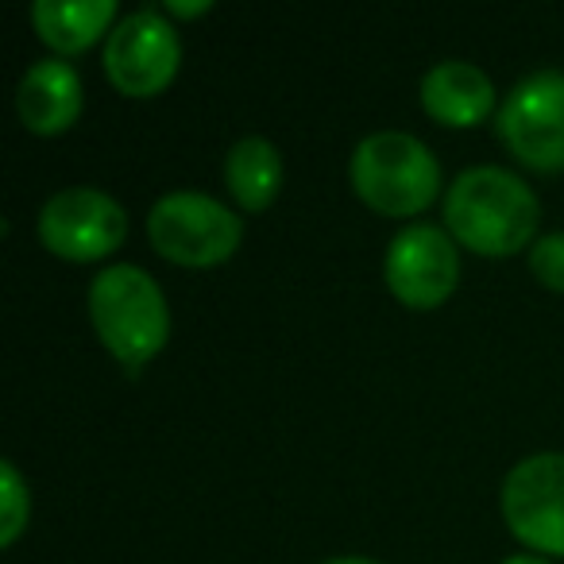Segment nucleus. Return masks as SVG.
I'll use <instances>...</instances> for the list:
<instances>
[{
  "label": "nucleus",
  "mask_w": 564,
  "mask_h": 564,
  "mask_svg": "<svg viewBox=\"0 0 564 564\" xmlns=\"http://www.w3.org/2000/svg\"><path fill=\"white\" fill-rule=\"evenodd\" d=\"M541 202L510 166L479 163L460 171L445 189V228L460 248L487 259L530 251L538 240Z\"/></svg>",
  "instance_id": "f257e3e1"
},
{
  "label": "nucleus",
  "mask_w": 564,
  "mask_h": 564,
  "mask_svg": "<svg viewBox=\"0 0 564 564\" xmlns=\"http://www.w3.org/2000/svg\"><path fill=\"white\" fill-rule=\"evenodd\" d=\"M89 325L109 356L128 371L140 376L171 340V306L155 274L140 263H109L94 274L86 294Z\"/></svg>",
  "instance_id": "f03ea898"
},
{
  "label": "nucleus",
  "mask_w": 564,
  "mask_h": 564,
  "mask_svg": "<svg viewBox=\"0 0 564 564\" xmlns=\"http://www.w3.org/2000/svg\"><path fill=\"white\" fill-rule=\"evenodd\" d=\"M348 178L364 205L383 217H417L441 194V163L414 132L383 128L364 135L348 159Z\"/></svg>",
  "instance_id": "7ed1b4c3"
},
{
  "label": "nucleus",
  "mask_w": 564,
  "mask_h": 564,
  "mask_svg": "<svg viewBox=\"0 0 564 564\" xmlns=\"http://www.w3.org/2000/svg\"><path fill=\"white\" fill-rule=\"evenodd\" d=\"M148 240L178 267H217L240 248L243 217L202 189H171L148 209Z\"/></svg>",
  "instance_id": "20e7f679"
},
{
  "label": "nucleus",
  "mask_w": 564,
  "mask_h": 564,
  "mask_svg": "<svg viewBox=\"0 0 564 564\" xmlns=\"http://www.w3.org/2000/svg\"><path fill=\"white\" fill-rule=\"evenodd\" d=\"M502 148L538 174L564 171V70H533L495 109Z\"/></svg>",
  "instance_id": "39448f33"
},
{
  "label": "nucleus",
  "mask_w": 564,
  "mask_h": 564,
  "mask_svg": "<svg viewBox=\"0 0 564 564\" xmlns=\"http://www.w3.org/2000/svg\"><path fill=\"white\" fill-rule=\"evenodd\" d=\"M35 232L51 256L94 263L124 243L128 209L101 186H66L43 202Z\"/></svg>",
  "instance_id": "423d86ee"
},
{
  "label": "nucleus",
  "mask_w": 564,
  "mask_h": 564,
  "mask_svg": "<svg viewBox=\"0 0 564 564\" xmlns=\"http://www.w3.org/2000/svg\"><path fill=\"white\" fill-rule=\"evenodd\" d=\"M182 66V40L163 9L143 4L117 20L105 40V74L124 97H155Z\"/></svg>",
  "instance_id": "0eeeda50"
},
{
  "label": "nucleus",
  "mask_w": 564,
  "mask_h": 564,
  "mask_svg": "<svg viewBox=\"0 0 564 564\" xmlns=\"http://www.w3.org/2000/svg\"><path fill=\"white\" fill-rule=\"evenodd\" d=\"M391 294L410 310H437L456 294L460 282V243L453 232L430 220H410L391 236L383 259Z\"/></svg>",
  "instance_id": "6e6552de"
},
{
  "label": "nucleus",
  "mask_w": 564,
  "mask_h": 564,
  "mask_svg": "<svg viewBox=\"0 0 564 564\" xmlns=\"http://www.w3.org/2000/svg\"><path fill=\"white\" fill-rule=\"evenodd\" d=\"M510 533L538 556H564V453L522 456L499 495Z\"/></svg>",
  "instance_id": "1a4fd4ad"
},
{
  "label": "nucleus",
  "mask_w": 564,
  "mask_h": 564,
  "mask_svg": "<svg viewBox=\"0 0 564 564\" xmlns=\"http://www.w3.org/2000/svg\"><path fill=\"white\" fill-rule=\"evenodd\" d=\"M82 105H86L82 74L74 70L66 58H58V55L35 58V63L20 74L17 112L28 132H35V135L70 132L82 117Z\"/></svg>",
  "instance_id": "9d476101"
},
{
  "label": "nucleus",
  "mask_w": 564,
  "mask_h": 564,
  "mask_svg": "<svg viewBox=\"0 0 564 564\" xmlns=\"http://www.w3.org/2000/svg\"><path fill=\"white\" fill-rule=\"evenodd\" d=\"M422 109L445 128H476L491 117L495 82L479 63L468 58H441L422 74Z\"/></svg>",
  "instance_id": "9b49d317"
},
{
  "label": "nucleus",
  "mask_w": 564,
  "mask_h": 564,
  "mask_svg": "<svg viewBox=\"0 0 564 564\" xmlns=\"http://www.w3.org/2000/svg\"><path fill=\"white\" fill-rule=\"evenodd\" d=\"M117 0H35L32 28L58 58L82 55L117 28Z\"/></svg>",
  "instance_id": "f8f14e48"
},
{
  "label": "nucleus",
  "mask_w": 564,
  "mask_h": 564,
  "mask_svg": "<svg viewBox=\"0 0 564 564\" xmlns=\"http://www.w3.org/2000/svg\"><path fill=\"white\" fill-rule=\"evenodd\" d=\"M225 186L243 213H263L282 189V151L267 135H240L225 155Z\"/></svg>",
  "instance_id": "ddd939ff"
},
{
  "label": "nucleus",
  "mask_w": 564,
  "mask_h": 564,
  "mask_svg": "<svg viewBox=\"0 0 564 564\" xmlns=\"http://www.w3.org/2000/svg\"><path fill=\"white\" fill-rule=\"evenodd\" d=\"M32 518V487L12 460H0V545H12Z\"/></svg>",
  "instance_id": "4468645a"
},
{
  "label": "nucleus",
  "mask_w": 564,
  "mask_h": 564,
  "mask_svg": "<svg viewBox=\"0 0 564 564\" xmlns=\"http://www.w3.org/2000/svg\"><path fill=\"white\" fill-rule=\"evenodd\" d=\"M525 263H530V274L541 286L564 294V232L538 236L530 243V251H525Z\"/></svg>",
  "instance_id": "2eb2a0df"
},
{
  "label": "nucleus",
  "mask_w": 564,
  "mask_h": 564,
  "mask_svg": "<svg viewBox=\"0 0 564 564\" xmlns=\"http://www.w3.org/2000/svg\"><path fill=\"white\" fill-rule=\"evenodd\" d=\"M209 9H213L209 0H166V4H163L166 17H182V20L202 17V12H209Z\"/></svg>",
  "instance_id": "dca6fc26"
},
{
  "label": "nucleus",
  "mask_w": 564,
  "mask_h": 564,
  "mask_svg": "<svg viewBox=\"0 0 564 564\" xmlns=\"http://www.w3.org/2000/svg\"><path fill=\"white\" fill-rule=\"evenodd\" d=\"M502 564H556V561L538 556V553H514V556H502Z\"/></svg>",
  "instance_id": "f3484780"
},
{
  "label": "nucleus",
  "mask_w": 564,
  "mask_h": 564,
  "mask_svg": "<svg viewBox=\"0 0 564 564\" xmlns=\"http://www.w3.org/2000/svg\"><path fill=\"white\" fill-rule=\"evenodd\" d=\"M322 564H379V561H371V556H329V561H322Z\"/></svg>",
  "instance_id": "a211bd4d"
}]
</instances>
